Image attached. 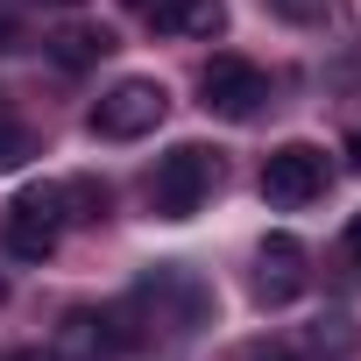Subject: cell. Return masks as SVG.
<instances>
[{"label": "cell", "instance_id": "1", "mask_svg": "<svg viewBox=\"0 0 361 361\" xmlns=\"http://www.w3.org/2000/svg\"><path fill=\"white\" fill-rule=\"evenodd\" d=\"M220 185V149L206 142H177L170 156H156V177H149V206L163 220H192Z\"/></svg>", "mask_w": 361, "mask_h": 361}, {"label": "cell", "instance_id": "2", "mask_svg": "<svg viewBox=\"0 0 361 361\" xmlns=\"http://www.w3.org/2000/svg\"><path fill=\"white\" fill-rule=\"evenodd\" d=\"M163 114H170V92H163L156 78H121V85L92 106V135H106V142H142V135L163 128Z\"/></svg>", "mask_w": 361, "mask_h": 361}, {"label": "cell", "instance_id": "3", "mask_svg": "<svg viewBox=\"0 0 361 361\" xmlns=\"http://www.w3.org/2000/svg\"><path fill=\"white\" fill-rule=\"evenodd\" d=\"M319 192H326V149H312V142L269 149V163H262V199L269 206H312Z\"/></svg>", "mask_w": 361, "mask_h": 361}, {"label": "cell", "instance_id": "4", "mask_svg": "<svg viewBox=\"0 0 361 361\" xmlns=\"http://www.w3.org/2000/svg\"><path fill=\"white\" fill-rule=\"evenodd\" d=\"M199 92H206V106H213L220 121H255L262 99H269V78H262L248 57H213V64L199 71Z\"/></svg>", "mask_w": 361, "mask_h": 361}, {"label": "cell", "instance_id": "5", "mask_svg": "<svg viewBox=\"0 0 361 361\" xmlns=\"http://www.w3.org/2000/svg\"><path fill=\"white\" fill-rule=\"evenodd\" d=\"M128 347H135V333H128L121 312L71 305L64 326H57V354H64V361H114V354H128Z\"/></svg>", "mask_w": 361, "mask_h": 361}, {"label": "cell", "instance_id": "6", "mask_svg": "<svg viewBox=\"0 0 361 361\" xmlns=\"http://www.w3.org/2000/svg\"><path fill=\"white\" fill-rule=\"evenodd\" d=\"M57 234H64L57 185H43V192H22V199H15V213H8V248H15L22 262H43V255H57Z\"/></svg>", "mask_w": 361, "mask_h": 361}, {"label": "cell", "instance_id": "7", "mask_svg": "<svg viewBox=\"0 0 361 361\" xmlns=\"http://www.w3.org/2000/svg\"><path fill=\"white\" fill-rule=\"evenodd\" d=\"M305 241L298 234H269L262 248H255V298L262 305H290L298 290H305Z\"/></svg>", "mask_w": 361, "mask_h": 361}, {"label": "cell", "instance_id": "8", "mask_svg": "<svg viewBox=\"0 0 361 361\" xmlns=\"http://www.w3.org/2000/svg\"><path fill=\"white\" fill-rule=\"evenodd\" d=\"M142 298L156 305V319H170V333H192V326L213 312L206 283H199V276H185V269H170V262H163V269L142 283Z\"/></svg>", "mask_w": 361, "mask_h": 361}, {"label": "cell", "instance_id": "9", "mask_svg": "<svg viewBox=\"0 0 361 361\" xmlns=\"http://www.w3.org/2000/svg\"><path fill=\"white\" fill-rule=\"evenodd\" d=\"M142 22L156 36H199V43H213L227 29V0H142Z\"/></svg>", "mask_w": 361, "mask_h": 361}, {"label": "cell", "instance_id": "10", "mask_svg": "<svg viewBox=\"0 0 361 361\" xmlns=\"http://www.w3.org/2000/svg\"><path fill=\"white\" fill-rule=\"evenodd\" d=\"M121 43H114V29L106 22H71V29H57L50 36V57L64 64V71H85V64H99V57H114Z\"/></svg>", "mask_w": 361, "mask_h": 361}, {"label": "cell", "instance_id": "11", "mask_svg": "<svg viewBox=\"0 0 361 361\" xmlns=\"http://www.w3.org/2000/svg\"><path fill=\"white\" fill-rule=\"evenodd\" d=\"M305 347H312V361H354L361 354V326L347 312H319L305 326Z\"/></svg>", "mask_w": 361, "mask_h": 361}, {"label": "cell", "instance_id": "12", "mask_svg": "<svg viewBox=\"0 0 361 361\" xmlns=\"http://www.w3.org/2000/svg\"><path fill=\"white\" fill-rule=\"evenodd\" d=\"M57 213L78 220V227H99L106 220V185H99V177H64V185H57Z\"/></svg>", "mask_w": 361, "mask_h": 361}, {"label": "cell", "instance_id": "13", "mask_svg": "<svg viewBox=\"0 0 361 361\" xmlns=\"http://www.w3.org/2000/svg\"><path fill=\"white\" fill-rule=\"evenodd\" d=\"M29 156H36V128H22V121L0 114V170H22Z\"/></svg>", "mask_w": 361, "mask_h": 361}, {"label": "cell", "instance_id": "14", "mask_svg": "<svg viewBox=\"0 0 361 361\" xmlns=\"http://www.w3.org/2000/svg\"><path fill=\"white\" fill-rule=\"evenodd\" d=\"M269 8H276L283 22H298V29H312V22H326V8H333V0H269Z\"/></svg>", "mask_w": 361, "mask_h": 361}, {"label": "cell", "instance_id": "15", "mask_svg": "<svg viewBox=\"0 0 361 361\" xmlns=\"http://www.w3.org/2000/svg\"><path fill=\"white\" fill-rule=\"evenodd\" d=\"M234 361H298L283 340H248V347H234Z\"/></svg>", "mask_w": 361, "mask_h": 361}, {"label": "cell", "instance_id": "16", "mask_svg": "<svg viewBox=\"0 0 361 361\" xmlns=\"http://www.w3.org/2000/svg\"><path fill=\"white\" fill-rule=\"evenodd\" d=\"M22 43V15H15V0H0V50H15Z\"/></svg>", "mask_w": 361, "mask_h": 361}, {"label": "cell", "instance_id": "17", "mask_svg": "<svg viewBox=\"0 0 361 361\" xmlns=\"http://www.w3.org/2000/svg\"><path fill=\"white\" fill-rule=\"evenodd\" d=\"M340 248H347V262H354V269H361V213H354V220H347V241H340Z\"/></svg>", "mask_w": 361, "mask_h": 361}, {"label": "cell", "instance_id": "18", "mask_svg": "<svg viewBox=\"0 0 361 361\" xmlns=\"http://www.w3.org/2000/svg\"><path fill=\"white\" fill-rule=\"evenodd\" d=\"M15 361H64V354H57V347H50V354H36V347H29V354H15Z\"/></svg>", "mask_w": 361, "mask_h": 361}, {"label": "cell", "instance_id": "19", "mask_svg": "<svg viewBox=\"0 0 361 361\" xmlns=\"http://www.w3.org/2000/svg\"><path fill=\"white\" fill-rule=\"evenodd\" d=\"M0 298H8V283H0Z\"/></svg>", "mask_w": 361, "mask_h": 361}]
</instances>
